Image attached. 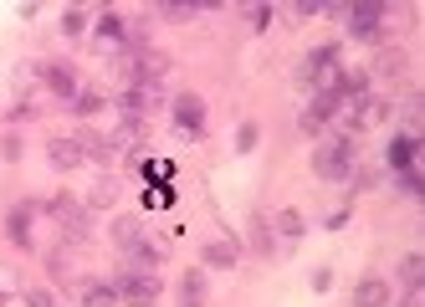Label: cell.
Masks as SVG:
<instances>
[{
  "mask_svg": "<svg viewBox=\"0 0 425 307\" xmlns=\"http://www.w3.org/2000/svg\"><path fill=\"white\" fill-rule=\"evenodd\" d=\"M349 169H354V143L349 138H338V143H328V149L318 154V174H328V180H343Z\"/></svg>",
  "mask_w": 425,
  "mask_h": 307,
  "instance_id": "6da1fadb",
  "label": "cell"
},
{
  "mask_svg": "<svg viewBox=\"0 0 425 307\" xmlns=\"http://www.w3.org/2000/svg\"><path fill=\"white\" fill-rule=\"evenodd\" d=\"M358 307H389V287L379 277H369V282H358V292H354Z\"/></svg>",
  "mask_w": 425,
  "mask_h": 307,
  "instance_id": "7a4b0ae2",
  "label": "cell"
},
{
  "mask_svg": "<svg viewBox=\"0 0 425 307\" xmlns=\"http://www.w3.org/2000/svg\"><path fill=\"white\" fill-rule=\"evenodd\" d=\"M123 292H128V302H154V282L149 277H144V282L134 277V282H123Z\"/></svg>",
  "mask_w": 425,
  "mask_h": 307,
  "instance_id": "3957f363",
  "label": "cell"
},
{
  "mask_svg": "<svg viewBox=\"0 0 425 307\" xmlns=\"http://www.w3.org/2000/svg\"><path fill=\"white\" fill-rule=\"evenodd\" d=\"M405 282H410V287L420 282V256H405Z\"/></svg>",
  "mask_w": 425,
  "mask_h": 307,
  "instance_id": "277c9868",
  "label": "cell"
}]
</instances>
